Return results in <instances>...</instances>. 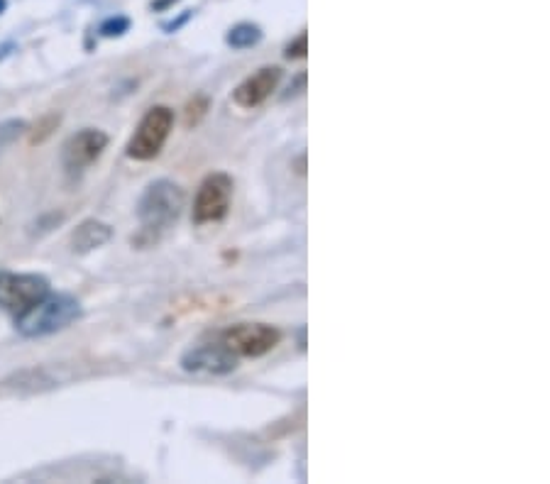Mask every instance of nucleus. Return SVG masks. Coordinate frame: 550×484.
<instances>
[{
	"mask_svg": "<svg viewBox=\"0 0 550 484\" xmlns=\"http://www.w3.org/2000/svg\"><path fill=\"white\" fill-rule=\"evenodd\" d=\"M306 32H301L299 37H296L294 42L289 44V47H286V59H301V57H306V52H308V47H306Z\"/></svg>",
	"mask_w": 550,
	"mask_h": 484,
	"instance_id": "14",
	"label": "nucleus"
},
{
	"mask_svg": "<svg viewBox=\"0 0 550 484\" xmlns=\"http://www.w3.org/2000/svg\"><path fill=\"white\" fill-rule=\"evenodd\" d=\"M5 8V0H0V10H3Z\"/></svg>",
	"mask_w": 550,
	"mask_h": 484,
	"instance_id": "17",
	"label": "nucleus"
},
{
	"mask_svg": "<svg viewBox=\"0 0 550 484\" xmlns=\"http://www.w3.org/2000/svg\"><path fill=\"white\" fill-rule=\"evenodd\" d=\"M238 360L240 357H235L220 340H216V343L191 348L181 357V367H184L186 372L196 374H230L238 367Z\"/></svg>",
	"mask_w": 550,
	"mask_h": 484,
	"instance_id": "8",
	"label": "nucleus"
},
{
	"mask_svg": "<svg viewBox=\"0 0 550 484\" xmlns=\"http://www.w3.org/2000/svg\"><path fill=\"white\" fill-rule=\"evenodd\" d=\"M81 318V304L69 294H49L37 306L15 318V328L25 338H44L59 333Z\"/></svg>",
	"mask_w": 550,
	"mask_h": 484,
	"instance_id": "2",
	"label": "nucleus"
},
{
	"mask_svg": "<svg viewBox=\"0 0 550 484\" xmlns=\"http://www.w3.org/2000/svg\"><path fill=\"white\" fill-rule=\"evenodd\" d=\"M108 147V135L98 128H84L71 135L62 147V164L66 172H84Z\"/></svg>",
	"mask_w": 550,
	"mask_h": 484,
	"instance_id": "7",
	"label": "nucleus"
},
{
	"mask_svg": "<svg viewBox=\"0 0 550 484\" xmlns=\"http://www.w3.org/2000/svg\"><path fill=\"white\" fill-rule=\"evenodd\" d=\"M282 81V69L279 66H262L255 74L247 76L242 84L233 91V103L238 108H257L277 91Z\"/></svg>",
	"mask_w": 550,
	"mask_h": 484,
	"instance_id": "9",
	"label": "nucleus"
},
{
	"mask_svg": "<svg viewBox=\"0 0 550 484\" xmlns=\"http://www.w3.org/2000/svg\"><path fill=\"white\" fill-rule=\"evenodd\" d=\"M260 40H262V30L257 25H252V22H240V25H235L233 30L228 32V37H225V42H228L233 49L255 47Z\"/></svg>",
	"mask_w": 550,
	"mask_h": 484,
	"instance_id": "11",
	"label": "nucleus"
},
{
	"mask_svg": "<svg viewBox=\"0 0 550 484\" xmlns=\"http://www.w3.org/2000/svg\"><path fill=\"white\" fill-rule=\"evenodd\" d=\"M110 238H113V230H110L108 223H101V220L96 218L84 220V223L71 233V250L79 252V255H86V252L106 245Z\"/></svg>",
	"mask_w": 550,
	"mask_h": 484,
	"instance_id": "10",
	"label": "nucleus"
},
{
	"mask_svg": "<svg viewBox=\"0 0 550 484\" xmlns=\"http://www.w3.org/2000/svg\"><path fill=\"white\" fill-rule=\"evenodd\" d=\"M130 30V20L128 18H110L101 25V35L103 37H120L123 32Z\"/></svg>",
	"mask_w": 550,
	"mask_h": 484,
	"instance_id": "13",
	"label": "nucleus"
},
{
	"mask_svg": "<svg viewBox=\"0 0 550 484\" xmlns=\"http://www.w3.org/2000/svg\"><path fill=\"white\" fill-rule=\"evenodd\" d=\"M186 206V194L176 181L157 179L142 194L137 203V218H140L145 233H162L172 228Z\"/></svg>",
	"mask_w": 550,
	"mask_h": 484,
	"instance_id": "1",
	"label": "nucleus"
},
{
	"mask_svg": "<svg viewBox=\"0 0 550 484\" xmlns=\"http://www.w3.org/2000/svg\"><path fill=\"white\" fill-rule=\"evenodd\" d=\"M174 128V110L169 106H154L145 113L128 142V154L135 162H150L162 152L164 142L169 140V132Z\"/></svg>",
	"mask_w": 550,
	"mask_h": 484,
	"instance_id": "3",
	"label": "nucleus"
},
{
	"mask_svg": "<svg viewBox=\"0 0 550 484\" xmlns=\"http://www.w3.org/2000/svg\"><path fill=\"white\" fill-rule=\"evenodd\" d=\"M59 123V115H49V118L47 120H44V123L40 125V135H35V137H32V142H42L44 140V137H47L49 135V132H52V130H49V128H52V125H57Z\"/></svg>",
	"mask_w": 550,
	"mask_h": 484,
	"instance_id": "15",
	"label": "nucleus"
},
{
	"mask_svg": "<svg viewBox=\"0 0 550 484\" xmlns=\"http://www.w3.org/2000/svg\"><path fill=\"white\" fill-rule=\"evenodd\" d=\"M230 198H233V179L228 174H208L198 186L194 198V218L196 225L218 223L228 216Z\"/></svg>",
	"mask_w": 550,
	"mask_h": 484,
	"instance_id": "6",
	"label": "nucleus"
},
{
	"mask_svg": "<svg viewBox=\"0 0 550 484\" xmlns=\"http://www.w3.org/2000/svg\"><path fill=\"white\" fill-rule=\"evenodd\" d=\"M220 343L235 357H262L282 340V333L269 323H235L220 333Z\"/></svg>",
	"mask_w": 550,
	"mask_h": 484,
	"instance_id": "4",
	"label": "nucleus"
},
{
	"mask_svg": "<svg viewBox=\"0 0 550 484\" xmlns=\"http://www.w3.org/2000/svg\"><path fill=\"white\" fill-rule=\"evenodd\" d=\"M176 3V0H157V3H152V8H157V10H164V8H169V5Z\"/></svg>",
	"mask_w": 550,
	"mask_h": 484,
	"instance_id": "16",
	"label": "nucleus"
},
{
	"mask_svg": "<svg viewBox=\"0 0 550 484\" xmlns=\"http://www.w3.org/2000/svg\"><path fill=\"white\" fill-rule=\"evenodd\" d=\"M49 296V282L42 274H0V308L15 318Z\"/></svg>",
	"mask_w": 550,
	"mask_h": 484,
	"instance_id": "5",
	"label": "nucleus"
},
{
	"mask_svg": "<svg viewBox=\"0 0 550 484\" xmlns=\"http://www.w3.org/2000/svg\"><path fill=\"white\" fill-rule=\"evenodd\" d=\"M25 130H27L25 120H5V123H0V150H5L10 142L18 140Z\"/></svg>",
	"mask_w": 550,
	"mask_h": 484,
	"instance_id": "12",
	"label": "nucleus"
}]
</instances>
